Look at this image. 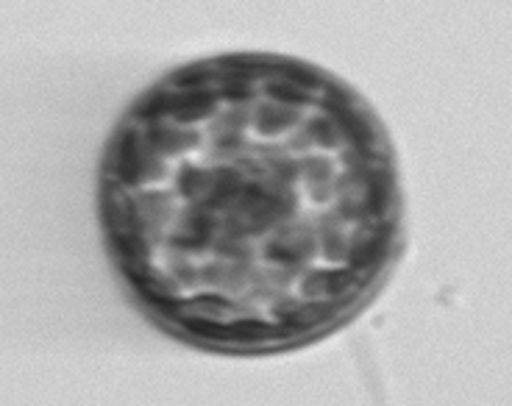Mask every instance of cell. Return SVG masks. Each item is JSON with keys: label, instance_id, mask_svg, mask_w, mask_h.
<instances>
[{"label": "cell", "instance_id": "cell-1", "mask_svg": "<svg viewBox=\"0 0 512 406\" xmlns=\"http://www.w3.org/2000/svg\"><path fill=\"white\" fill-rule=\"evenodd\" d=\"M103 223L128 287L187 340L304 343L393 259V151L368 103L318 67L209 59L128 109L103 165Z\"/></svg>", "mask_w": 512, "mask_h": 406}]
</instances>
